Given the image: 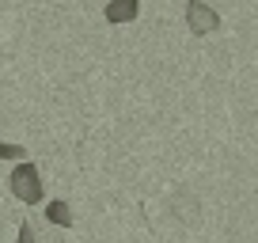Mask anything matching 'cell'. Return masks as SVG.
<instances>
[{
	"label": "cell",
	"instance_id": "277c9868",
	"mask_svg": "<svg viewBox=\"0 0 258 243\" xmlns=\"http://www.w3.org/2000/svg\"><path fill=\"white\" fill-rule=\"evenodd\" d=\"M141 16V0H114V4H106L103 8V19L106 23H133V19Z\"/></svg>",
	"mask_w": 258,
	"mask_h": 243
},
{
	"label": "cell",
	"instance_id": "6da1fadb",
	"mask_svg": "<svg viewBox=\"0 0 258 243\" xmlns=\"http://www.w3.org/2000/svg\"><path fill=\"white\" fill-rule=\"evenodd\" d=\"M8 190H12L23 205H38V202H42V175H38V167L23 160V163L8 175Z\"/></svg>",
	"mask_w": 258,
	"mask_h": 243
},
{
	"label": "cell",
	"instance_id": "8992f818",
	"mask_svg": "<svg viewBox=\"0 0 258 243\" xmlns=\"http://www.w3.org/2000/svg\"><path fill=\"white\" fill-rule=\"evenodd\" d=\"M27 148L23 145H12V141H0V160H23Z\"/></svg>",
	"mask_w": 258,
	"mask_h": 243
},
{
	"label": "cell",
	"instance_id": "7a4b0ae2",
	"mask_svg": "<svg viewBox=\"0 0 258 243\" xmlns=\"http://www.w3.org/2000/svg\"><path fill=\"white\" fill-rule=\"evenodd\" d=\"M186 27H190V34L205 38V34L220 31V12L205 0H186Z\"/></svg>",
	"mask_w": 258,
	"mask_h": 243
},
{
	"label": "cell",
	"instance_id": "52a82bcc",
	"mask_svg": "<svg viewBox=\"0 0 258 243\" xmlns=\"http://www.w3.org/2000/svg\"><path fill=\"white\" fill-rule=\"evenodd\" d=\"M19 243H38V239H34V228H31V224H19Z\"/></svg>",
	"mask_w": 258,
	"mask_h": 243
},
{
	"label": "cell",
	"instance_id": "3957f363",
	"mask_svg": "<svg viewBox=\"0 0 258 243\" xmlns=\"http://www.w3.org/2000/svg\"><path fill=\"white\" fill-rule=\"evenodd\" d=\"M171 213H175L182 224H198L202 220V202H198V194H190V190H175V198H171Z\"/></svg>",
	"mask_w": 258,
	"mask_h": 243
},
{
	"label": "cell",
	"instance_id": "5b68a950",
	"mask_svg": "<svg viewBox=\"0 0 258 243\" xmlns=\"http://www.w3.org/2000/svg\"><path fill=\"white\" fill-rule=\"evenodd\" d=\"M46 220L57 228H69L73 224V209H69V202H49L46 205Z\"/></svg>",
	"mask_w": 258,
	"mask_h": 243
}]
</instances>
